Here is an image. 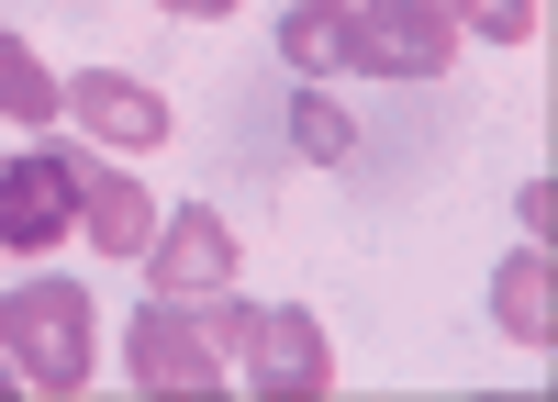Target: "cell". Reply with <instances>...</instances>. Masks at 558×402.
Listing matches in <instances>:
<instances>
[{"label": "cell", "instance_id": "6da1fadb", "mask_svg": "<svg viewBox=\"0 0 558 402\" xmlns=\"http://www.w3.org/2000/svg\"><path fill=\"white\" fill-rule=\"evenodd\" d=\"M89 346H101V313H89L78 280H23V291H0V357L23 369V391L78 402V391H89Z\"/></svg>", "mask_w": 558, "mask_h": 402}, {"label": "cell", "instance_id": "7a4b0ae2", "mask_svg": "<svg viewBox=\"0 0 558 402\" xmlns=\"http://www.w3.org/2000/svg\"><path fill=\"white\" fill-rule=\"evenodd\" d=\"M123 357H134V391H223V357H235V313H179V302H146L123 325Z\"/></svg>", "mask_w": 558, "mask_h": 402}, {"label": "cell", "instance_id": "3957f363", "mask_svg": "<svg viewBox=\"0 0 558 402\" xmlns=\"http://www.w3.org/2000/svg\"><path fill=\"white\" fill-rule=\"evenodd\" d=\"M235 357H246V391H257V402H324V391H336V357H324V325H313L302 302L235 313Z\"/></svg>", "mask_w": 558, "mask_h": 402}, {"label": "cell", "instance_id": "277c9868", "mask_svg": "<svg viewBox=\"0 0 558 402\" xmlns=\"http://www.w3.org/2000/svg\"><path fill=\"white\" fill-rule=\"evenodd\" d=\"M458 23L425 12V0H347V68L368 78H447Z\"/></svg>", "mask_w": 558, "mask_h": 402}, {"label": "cell", "instance_id": "5b68a950", "mask_svg": "<svg viewBox=\"0 0 558 402\" xmlns=\"http://www.w3.org/2000/svg\"><path fill=\"white\" fill-rule=\"evenodd\" d=\"M134 268H146L157 302H213L223 280H235V223H223L213 202H179L157 235H146V257H134Z\"/></svg>", "mask_w": 558, "mask_h": 402}, {"label": "cell", "instance_id": "8992f818", "mask_svg": "<svg viewBox=\"0 0 558 402\" xmlns=\"http://www.w3.org/2000/svg\"><path fill=\"white\" fill-rule=\"evenodd\" d=\"M78 235V191H68V146H34L0 168V246L12 257H57Z\"/></svg>", "mask_w": 558, "mask_h": 402}, {"label": "cell", "instance_id": "52a82bcc", "mask_svg": "<svg viewBox=\"0 0 558 402\" xmlns=\"http://www.w3.org/2000/svg\"><path fill=\"white\" fill-rule=\"evenodd\" d=\"M68 191H78V235L101 246V257H146L157 202H146V179H123V168H112V146H101V157L68 146Z\"/></svg>", "mask_w": 558, "mask_h": 402}, {"label": "cell", "instance_id": "ba28073f", "mask_svg": "<svg viewBox=\"0 0 558 402\" xmlns=\"http://www.w3.org/2000/svg\"><path fill=\"white\" fill-rule=\"evenodd\" d=\"M68 112L89 123V146H112V157H146V146H168V101L146 78H123V68H89V78H68Z\"/></svg>", "mask_w": 558, "mask_h": 402}, {"label": "cell", "instance_id": "9c48e42d", "mask_svg": "<svg viewBox=\"0 0 558 402\" xmlns=\"http://www.w3.org/2000/svg\"><path fill=\"white\" fill-rule=\"evenodd\" d=\"M492 325L514 336V346H558V268H547V246H525V257H502L492 268Z\"/></svg>", "mask_w": 558, "mask_h": 402}, {"label": "cell", "instance_id": "30bf717a", "mask_svg": "<svg viewBox=\"0 0 558 402\" xmlns=\"http://www.w3.org/2000/svg\"><path fill=\"white\" fill-rule=\"evenodd\" d=\"M279 57H291V78H336L347 68V0H291L279 12Z\"/></svg>", "mask_w": 558, "mask_h": 402}, {"label": "cell", "instance_id": "8fae6325", "mask_svg": "<svg viewBox=\"0 0 558 402\" xmlns=\"http://www.w3.org/2000/svg\"><path fill=\"white\" fill-rule=\"evenodd\" d=\"M0 112H12V123H57L68 112V78L45 68L23 34H0Z\"/></svg>", "mask_w": 558, "mask_h": 402}, {"label": "cell", "instance_id": "7c38bea8", "mask_svg": "<svg viewBox=\"0 0 558 402\" xmlns=\"http://www.w3.org/2000/svg\"><path fill=\"white\" fill-rule=\"evenodd\" d=\"M291 146H302L313 168H347V157H357V123H347V101H336L324 78L291 89Z\"/></svg>", "mask_w": 558, "mask_h": 402}, {"label": "cell", "instance_id": "4fadbf2b", "mask_svg": "<svg viewBox=\"0 0 558 402\" xmlns=\"http://www.w3.org/2000/svg\"><path fill=\"white\" fill-rule=\"evenodd\" d=\"M536 12H547V0H458V23L492 34V45H525V34H536Z\"/></svg>", "mask_w": 558, "mask_h": 402}, {"label": "cell", "instance_id": "5bb4252c", "mask_svg": "<svg viewBox=\"0 0 558 402\" xmlns=\"http://www.w3.org/2000/svg\"><path fill=\"white\" fill-rule=\"evenodd\" d=\"M168 23H223V12H246V0H157Z\"/></svg>", "mask_w": 558, "mask_h": 402}, {"label": "cell", "instance_id": "9a60e30c", "mask_svg": "<svg viewBox=\"0 0 558 402\" xmlns=\"http://www.w3.org/2000/svg\"><path fill=\"white\" fill-rule=\"evenodd\" d=\"M0 391H23V369H12V357H0Z\"/></svg>", "mask_w": 558, "mask_h": 402}, {"label": "cell", "instance_id": "2e32d148", "mask_svg": "<svg viewBox=\"0 0 558 402\" xmlns=\"http://www.w3.org/2000/svg\"><path fill=\"white\" fill-rule=\"evenodd\" d=\"M425 12H447V23H458V0H425Z\"/></svg>", "mask_w": 558, "mask_h": 402}]
</instances>
